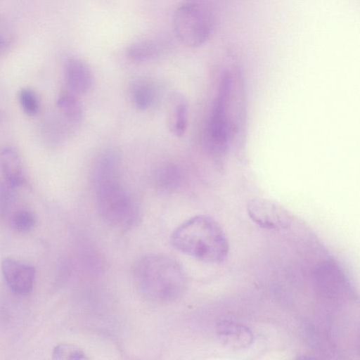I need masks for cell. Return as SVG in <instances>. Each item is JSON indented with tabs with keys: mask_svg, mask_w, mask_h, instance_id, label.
Segmentation results:
<instances>
[{
	"mask_svg": "<svg viewBox=\"0 0 360 360\" xmlns=\"http://www.w3.org/2000/svg\"><path fill=\"white\" fill-rule=\"evenodd\" d=\"M118 160L112 151L102 155L94 169V182L101 218L111 227L123 231L136 224L139 212L120 181Z\"/></svg>",
	"mask_w": 360,
	"mask_h": 360,
	"instance_id": "6da1fadb",
	"label": "cell"
},
{
	"mask_svg": "<svg viewBox=\"0 0 360 360\" xmlns=\"http://www.w3.org/2000/svg\"><path fill=\"white\" fill-rule=\"evenodd\" d=\"M135 285L146 299L157 303H170L185 293L188 278L182 266L163 255H148L133 268Z\"/></svg>",
	"mask_w": 360,
	"mask_h": 360,
	"instance_id": "7a4b0ae2",
	"label": "cell"
},
{
	"mask_svg": "<svg viewBox=\"0 0 360 360\" xmlns=\"http://www.w3.org/2000/svg\"><path fill=\"white\" fill-rule=\"evenodd\" d=\"M171 243L178 250L207 263H220L229 251L226 235L220 225L207 215H197L176 227Z\"/></svg>",
	"mask_w": 360,
	"mask_h": 360,
	"instance_id": "3957f363",
	"label": "cell"
},
{
	"mask_svg": "<svg viewBox=\"0 0 360 360\" xmlns=\"http://www.w3.org/2000/svg\"><path fill=\"white\" fill-rule=\"evenodd\" d=\"M238 79V73L234 68H226L222 71L218 91L205 126V144L216 155L226 153L233 132L231 108Z\"/></svg>",
	"mask_w": 360,
	"mask_h": 360,
	"instance_id": "277c9868",
	"label": "cell"
},
{
	"mask_svg": "<svg viewBox=\"0 0 360 360\" xmlns=\"http://www.w3.org/2000/svg\"><path fill=\"white\" fill-rule=\"evenodd\" d=\"M176 38L186 46L195 48L210 37L214 17L210 6L202 0H187L181 3L173 15Z\"/></svg>",
	"mask_w": 360,
	"mask_h": 360,
	"instance_id": "5b68a950",
	"label": "cell"
},
{
	"mask_svg": "<svg viewBox=\"0 0 360 360\" xmlns=\"http://www.w3.org/2000/svg\"><path fill=\"white\" fill-rule=\"evenodd\" d=\"M247 211L255 224L266 229H284L292 221V216L286 209L267 199L251 200L248 204Z\"/></svg>",
	"mask_w": 360,
	"mask_h": 360,
	"instance_id": "8992f818",
	"label": "cell"
},
{
	"mask_svg": "<svg viewBox=\"0 0 360 360\" xmlns=\"http://www.w3.org/2000/svg\"><path fill=\"white\" fill-rule=\"evenodd\" d=\"M1 268L6 284L14 292L25 295L32 291L36 275L33 266L6 258L2 260Z\"/></svg>",
	"mask_w": 360,
	"mask_h": 360,
	"instance_id": "52a82bcc",
	"label": "cell"
},
{
	"mask_svg": "<svg viewBox=\"0 0 360 360\" xmlns=\"http://www.w3.org/2000/svg\"><path fill=\"white\" fill-rule=\"evenodd\" d=\"M172 45L167 37H151L131 43L127 48L126 54L131 60L143 63L166 54L171 50Z\"/></svg>",
	"mask_w": 360,
	"mask_h": 360,
	"instance_id": "ba28073f",
	"label": "cell"
},
{
	"mask_svg": "<svg viewBox=\"0 0 360 360\" xmlns=\"http://www.w3.org/2000/svg\"><path fill=\"white\" fill-rule=\"evenodd\" d=\"M216 332L219 341L229 348H248L254 342L250 329L234 321L220 320L217 324Z\"/></svg>",
	"mask_w": 360,
	"mask_h": 360,
	"instance_id": "9c48e42d",
	"label": "cell"
},
{
	"mask_svg": "<svg viewBox=\"0 0 360 360\" xmlns=\"http://www.w3.org/2000/svg\"><path fill=\"white\" fill-rule=\"evenodd\" d=\"M65 80L68 91L75 94H84L92 85L91 69L79 58H69L65 66Z\"/></svg>",
	"mask_w": 360,
	"mask_h": 360,
	"instance_id": "30bf717a",
	"label": "cell"
},
{
	"mask_svg": "<svg viewBox=\"0 0 360 360\" xmlns=\"http://www.w3.org/2000/svg\"><path fill=\"white\" fill-rule=\"evenodd\" d=\"M0 165L7 184L11 188L20 187L25 182L21 158L15 149L6 147L0 154Z\"/></svg>",
	"mask_w": 360,
	"mask_h": 360,
	"instance_id": "8fae6325",
	"label": "cell"
},
{
	"mask_svg": "<svg viewBox=\"0 0 360 360\" xmlns=\"http://www.w3.org/2000/svg\"><path fill=\"white\" fill-rule=\"evenodd\" d=\"M183 174L181 168L173 163H166L157 171L155 182L162 190L176 189L181 184Z\"/></svg>",
	"mask_w": 360,
	"mask_h": 360,
	"instance_id": "7c38bea8",
	"label": "cell"
},
{
	"mask_svg": "<svg viewBox=\"0 0 360 360\" xmlns=\"http://www.w3.org/2000/svg\"><path fill=\"white\" fill-rule=\"evenodd\" d=\"M57 105L63 115L70 121L78 122L82 117V108L75 97L70 91L61 93L57 101Z\"/></svg>",
	"mask_w": 360,
	"mask_h": 360,
	"instance_id": "4fadbf2b",
	"label": "cell"
},
{
	"mask_svg": "<svg viewBox=\"0 0 360 360\" xmlns=\"http://www.w3.org/2000/svg\"><path fill=\"white\" fill-rule=\"evenodd\" d=\"M154 87L146 81L138 82L133 88L132 98L137 109L143 110L148 108L155 98Z\"/></svg>",
	"mask_w": 360,
	"mask_h": 360,
	"instance_id": "5bb4252c",
	"label": "cell"
},
{
	"mask_svg": "<svg viewBox=\"0 0 360 360\" xmlns=\"http://www.w3.org/2000/svg\"><path fill=\"white\" fill-rule=\"evenodd\" d=\"M36 224V218L28 210H19L11 217V225L13 229L20 233L31 231Z\"/></svg>",
	"mask_w": 360,
	"mask_h": 360,
	"instance_id": "9a60e30c",
	"label": "cell"
},
{
	"mask_svg": "<svg viewBox=\"0 0 360 360\" xmlns=\"http://www.w3.org/2000/svg\"><path fill=\"white\" fill-rule=\"evenodd\" d=\"M172 131L177 136H182L187 127V106L180 103L175 108L172 118Z\"/></svg>",
	"mask_w": 360,
	"mask_h": 360,
	"instance_id": "2e32d148",
	"label": "cell"
},
{
	"mask_svg": "<svg viewBox=\"0 0 360 360\" xmlns=\"http://www.w3.org/2000/svg\"><path fill=\"white\" fill-rule=\"evenodd\" d=\"M54 359H87L85 353L75 345L70 344H60L53 350Z\"/></svg>",
	"mask_w": 360,
	"mask_h": 360,
	"instance_id": "e0dca14e",
	"label": "cell"
},
{
	"mask_svg": "<svg viewBox=\"0 0 360 360\" xmlns=\"http://www.w3.org/2000/svg\"><path fill=\"white\" fill-rule=\"evenodd\" d=\"M19 101L24 112L34 115L39 111V101L35 93L29 89H23L19 93Z\"/></svg>",
	"mask_w": 360,
	"mask_h": 360,
	"instance_id": "ac0fdd59",
	"label": "cell"
},
{
	"mask_svg": "<svg viewBox=\"0 0 360 360\" xmlns=\"http://www.w3.org/2000/svg\"><path fill=\"white\" fill-rule=\"evenodd\" d=\"M11 187L0 182V214H3L8 208L11 200Z\"/></svg>",
	"mask_w": 360,
	"mask_h": 360,
	"instance_id": "d6986e66",
	"label": "cell"
}]
</instances>
